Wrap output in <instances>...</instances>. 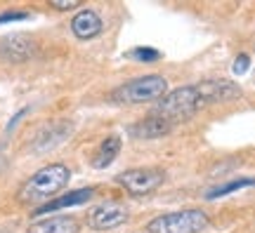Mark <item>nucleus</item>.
<instances>
[{
    "label": "nucleus",
    "mask_w": 255,
    "mask_h": 233,
    "mask_svg": "<svg viewBox=\"0 0 255 233\" xmlns=\"http://www.w3.org/2000/svg\"><path fill=\"white\" fill-rule=\"evenodd\" d=\"M128 222V210L119 203H104L97 205L88 215V224L95 231H107V229H116V226Z\"/></svg>",
    "instance_id": "423d86ee"
},
{
    "label": "nucleus",
    "mask_w": 255,
    "mask_h": 233,
    "mask_svg": "<svg viewBox=\"0 0 255 233\" xmlns=\"http://www.w3.org/2000/svg\"><path fill=\"white\" fill-rule=\"evenodd\" d=\"M71 31H73V36L81 38V40H90V38L100 36L102 33L100 14L92 12V9H81V12L71 19Z\"/></svg>",
    "instance_id": "9d476101"
},
{
    "label": "nucleus",
    "mask_w": 255,
    "mask_h": 233,
    "mask_svg": "<svg viewBox=\"0 0 255 233\" xmlns=\"http://www.w3.org/2000/svg\"><path fill=\"white\" fill-rule=\"evenodd\" d=\"M121 153V137L119 135H109L104 142L100 144V149H97V155H95V160L92 165L95 167H109L111 162L116 160V155Z\"/></svg>",
    "instance_id": "ddd939ff"
},
{
    "label": "nucleus",
    "mask_w": 255,
    "mask_h": 233,
    "mask_svg": "<svg viewBox=\"0 0 255 233\" xmlns=\"http://www.w3.org/2000/svg\"><path fill=\"white\" fill-rule=\"evenodd\" d=\"M66 137H71V123H52V125H47L45 130L36 137L33 151H47V149L57 146L59 142H64Z\"/></svg>",
    "instance_id": "f8f14e48"
},
{
    "label": "nucleus",
    "mask_w": 255,
    "mask_h": 233,
    "mask_svg": "<svg viewBox=\"0 0 255 233\" xmlns=\"http://www.w3.org/2000/svg\"><path fill=\"white\" fill-rule=\"evenodd\" d=\"M128 59H135V62H142V64H151V62H158L161 59V52L154 50V47H135L128 52Z\"/></svg>",
    "instance_id": "dca6fc26"
},
{
    "label": "nucleus",
    "mask_w": 255,
    "mask_h": 233,
    "mask_svg": "<svg viewBox=\"0 0 255 233\" xmlns=\"http://www.w3.org/2000/svg\"><path fill=\"white\" fill-rule=\"evenodd\" d=\"M203 106H206V104H203L196 85H187V87H177V90L168 92L163 99H158L151 116L165 118V120L175 123V120H180V118L194 116V113L201 111Z\"/></svg>",
    "instance_id": "f03ea898"
},
{
    "label": "nucleus",
    "mask_w": 255,
    "mask_h": 233,
    "mask_svg": "<svg viewBox=\"0 0 255 233\" xmlns=\"http://www.w3.org/2000/svg\"><path fill=\"white\" fill-rule=\"evenodd\" d=\"M92 198V188H78V191H69L64 196L55 198V200H47L43 205L33 210V215H50V212H59V210H66V207L73 205H83Z\"/></svg>",
    "instance_id": "6e6552de"
},
{
    "label": "nucleus",
    "mask_w": 255,
    "mask_h": 233,
    "mask_svg": "<svg viewBox=\"0 0 255 233\" xmlns=\"http://www.w3.org/2000/svg\"><path fill=\"white\" fill-rule=\"evenodd\" d=\"M71 179V170L62 165V162H52L45 165L31 177V179L21 186L19 191V200L24 203H38V200H47V198L57 196Z\"/></svg>",
    "instance_id": "f257e3e1"
},
{
    "label": "nucleus",
    "mask_w": 255,
    "mask_h": 233,
    "mask_svg": "<svg viewBox=\"0 0 255 233\" xmlns=\"http://www.w3.org/2000/svg\"><path fill=\"white\" fill-rule=\"evenodd\" d=\"M208 224L210 219L203 210L189 207V210L154 217L146 224V233H201L203 229H208Z\"/></svg>",
    "instance_id": "7ed1b4c3"
},
{
    "label": "nucleus",
    "mask_w": 255,
    "mask_h": 233,
    "mask_svg": "<svg viewBox=\"0 0 255 233\" xmlns=\"http://www.w3.org/2000/svg\"><path fill=\"white\" fill-rule=\"evenodd\" d=\"M50 5L55 9H73V7H78L81 5V0H50Z\"/></svg>",
    "instance_id": "6ab92c4d"
},
{
    "label": "nucleus",
    "mask_w": 255,
    "mask_h": 233,
    "mask_svg": "<svg viewBox=\"0 0 255 233\" xmlns=\"http://www.w3.org/2000/svg\"><path fill=\"white\" fill-rule=\"evenodd\" d=\"M246 186H255V179H234V181H229V184H220V186H215L213 191H208L206 198H208V200H215V198L229 196V193L241 191V188H246Z\"/></svg>",
    "instance_id": "4468645a"
},
{
    "label": "nucleus",
    "mask_w": 255,
    "mask_h": 233,
    "mask_svg": "<svg viewBox=\"0 0 255 233\" xmlns=\"http://www.w3.org/2000/svg\"><path fill=\"white\" fill-rule=\"evenodd\" d=\"M2 47H9V52L5 54L9 62H21L28 57V40L26 38H7Z\"/></svg>",
    "instance_id": "2eb2a0df"
},
{
    "label": "nucleus",
    "mask_w": 255,
    "mask_h": 233,
    "mask_svg": "<svg viewBox=\"0 0 255 233\" xmlns=\"http://www.w3.org/2000/svg\"><path fill=\"white\" fill-rule=\"evenodd\" d=\"M248 69H251V57H248V54H239L237 62H234V66H232L234 76H244Z\"/></svg>",
    "instance_id": "f3484780"
},
{
    "label": "nucleus",
    "mask_w": 255,
    "mask_h": 233,
    "mask_svg": "<svg viewBox=\"0 0 255 233\" xmlns=\"http://www.w3.org/2000/svg\"><path fill=\"white\" fill-rule=\"evenodd\" d=\"M165 94H168V80L163 76H142L116 87L111 92V99L119 104H144V101H158Z\"/></svg>",
    "instance_id": "20e7f679"
},
{
    "label": "nucleus",
    "mask_w": 255,
    "mask_h": 233,
    "mask_svg": "<svg viewBox=\"0 0 255 233\" xmlns=\"http://www.w3.org/2000/svg\"><path fill=\"white\" fill-rule=\"evenodd\" d=\"M170 130H173L170 120L158 118V116H149L130 127V135L137 137V139H158V137L170 135Z\"/></svg>",
    "instance_id": "1a4fd4ad"
},
{
    "label": "nucleus",
    "mask_w": 255,
    "mask_h": 233,
    "mask_svg": "<svg viewBox=\"0 0 255 233\" xmlns=\"http://www.w3.org/2000/svg\"><path fill=\"white\" fill-rule=\"evenodd\" d=\"M31 14L28 12H24V9H14V12H2L0 14V24H7V21H24V19H28Z\"/></svg>",
    "instance_id": "a211bd4d"
},
{
    "label": "nucleus",
    "mask_w": 255,
    "mask_h": 233,
    "mask_svg": "<svg viewBox=\"0 0 255 233\" xmlns=\"http://www.w3.org/2000/svg\"><path fill=\"white\" fill-rule=\"evenodd\" d=\"M81 224L69 215H59V217H47L43 222L28 226V233H78Z\"/></svg>",
    "instance_id": "9b49d317"
},
{
    "label": "nucleus",
    "mask_w": 255,
    "mask_h": 233,
    "mask_svg": "<svg viewBox=\"0 0 255 233\" xmlns=\"http://www.w3.org/2000/svg\"><path fill=\"white\" fill-rule=\"evenodd\" d=\"M203 104H215V101H229V99H239L241 97V90H239L234 82L229 80H206L196 85Z\"/></svg>",
    "instance_id": "0eeeda50"
},
{
    "label": "nucleus",
    "mask_w": 255,
    "mask_h": 233,
    "mask_svg": "<svg viewBox=\"0 0 255 233\" xmlns=\"http://www.w3.org/2000/svg\"><path fill=\"white\" fill-rule=\"evenodd\" d=\"M165 174L163 170H154V167H142V170H128V172H121L116 181L121 186L126 188L130 196H146L151 193L156 188L163 184Z\"/></svg>",
    "instance_id": "39448f33"
}]
</instances>
